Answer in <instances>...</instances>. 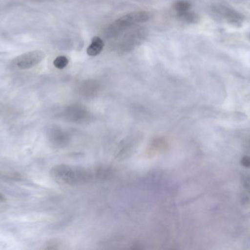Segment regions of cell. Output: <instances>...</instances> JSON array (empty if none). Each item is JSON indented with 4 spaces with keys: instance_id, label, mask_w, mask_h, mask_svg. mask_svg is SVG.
Masks as SVG:
<instances>
[{
    "instance_id": "cell-2",
    "label": "cell",
    "mask_w": 250,
    "mask_h": 250,
    "mask_svg": "<svg viewBox=\"0 0 250 250\" xmlns=\"http://www.w3.org/2000/svg\"><path fill=\"white\" fill-rule=\"evenodd\" d=\"M152 15L147 11L132 12L120 18L114 23V27L117 29H126L138 23H145L151 20Z\"/></svg>"
},
{
    "instance_id": "cell-3",
    "label": "cell",
    "mask_w": 250,
    "mask_h": 250,
    "mask_svg": "<svg viewBox=\"0 0 250 250\" xmlns=\"http://www.w3.org/2000/svg\"><path fill=\"white\" fill-rule=\"evenodd\" d=\"M45 58V53L41 50L28 51L13 60V64L22 70L32 68Z\"/></svg>"
},
{
    "instance_id": "cell-4",
    "label": "cell",
    "mask_w": 250,
    "mask_h": 250,
    "mask_svg": "<svg viewBox=\"0 0 250 250\" xmlns=\"http://www.w3.org/2000/svg\"><path fill=\"white\" fill-rule=\"evenodd\" d=\"M213 12L217 15L220 19L226 21V22L232 25L239 26L245 20L243 15L228 6L221 5V4L216 5L215 7H213Z\"/></svg>"
},
{
    "instance_id": "cell-8",
    "label": "cell",
    "mask_w": 250,
    "mask_h": 250,
    "mask_svg": "<svg viewBox=\"0 0 250 250\" xmlns=\"http://www.w3.org/2000/svg\"><path fill=\"white\" fill-rule=\"evenodd\" d=\"M178 17L182 22H186V23H197L198 20H199V16L196 13H193V12L187 11L185 13H181V14L178 15Z\"/></svg>"
},
{
    "instance_id": "cell-12",
    "label": "cell",
    "mask_w": 250,
    "mask_h": 250,
    "mask_svg": "<svg viewBox=\"0 0 250 250\" xmlns=\"http://www.w3.org/2000/svg\"><path fill=\"white\" fill-rule=\"evenodd\" d=\"M4 201V198L2 195H1V194H0V201Z\"/></svg>"
},
{
    "instance_id": "cell-1",
    "label": "cell",
    "mask_w": 250,
    "mask_h": 250,
    "mask_svg": "<svg viewBox=\"0 0 250 250\" xmlns=\"http://www.w3.org/2000/svg\"><path fill=\"white\" fill-rule=\"evenodd\" d=\"M106 171L94 172L82 168H75L67 165H57L51 170V176L56 182L67 185H78L89 182L95 176H105Z\"/></svg>"
},
{
    "instance_id": "cell-5",
    "label": "cell",
    "mask_w": 250,
    "mask_h": 250,
    "mask_svg": "<svg viewBox=\"0 0 250 250\" xmlns=\"http://www.w3.org/2000/svg\"><path fill=\"white\" fill-rule=\"evenodd\" d=\"M66 116L74 122H84L89 120L90 114L81 107H72L67 110Z\"/></svg>"
},
{
    "instance_id": "cell-11",
    "label": "cell",
    "mask_w": 250,
    "mask_h": 250,
    "mask_svg": "<svg viewBox=\"0 0 250 250\" xmlns=\"http://www.w3.org/2000/svg\"><path fill=\"white\" fill-rule=\"evenodd\" d=\"M242 164L246 167H250V157H245L242 160Z\"/></svg>"
},
{
    "instance_id": "cell-7",
    "label": "cell",
    "mask_w": 250,
    "mask_h": 250,
    "mask_svg": "<svg viewBox=\"0 0 250 250\" xmlns=\"http://www.w3.org/2000/svg\"><path fill=\"white\" fill-rule=\"evenodd\" d=\"M104 48V42L102 38L98 36H95L92 38V43L86 49V53H87L88 55L95 57L103 51Z\"/></svg>"
},
{
    "instance_id": "cell-10",
    "label": "cell",
    "mask_w": 250,
    "mask_h": 250,
    "mask_svg": "<svg viewBox=\"0 0 250 250\" xmlns=\"http://www.w3.org/2000/svg\"><path fill=\"white\" fill-rule=\"evenodd\" d=\"M68 63V58L65 56H59L54 60V66L58 69L64 68Z\"/></svg>"
},
{
    "instance_id": "cell-9",
    "label": "cell",
    "mask_w": 250,
    "mask_h": 250,
    "mask_svg": "<svg viewBox=\"0 0 250 250\" xmlns=\"http://www.w3.org/2000/svg\"><path fill=\"white\" fill-rule=\"evenodd\" d=\"M191 4L189 1H183V0H180V1H176L173 5V8L176 10L177 14H181V13H185V12L189 11L190 9Z\"/></svg>"
},
{
    "instance_id": "cell-6",
    "label": "cell",
    "mask_w": 250,
    "mask_h": 250,
    "mask_svg": "<svg viewBox=\"0 0 250 250\" xmlns=\"http://www.w3.org/2000/svg\"><path fill=\"white\" fill-rule=\"evenodd\" d=\"M50 140L51 143L57 147H62L68 142V135L62 129L54 128L50 132Z\"/></svg>"
}]
</instances>
